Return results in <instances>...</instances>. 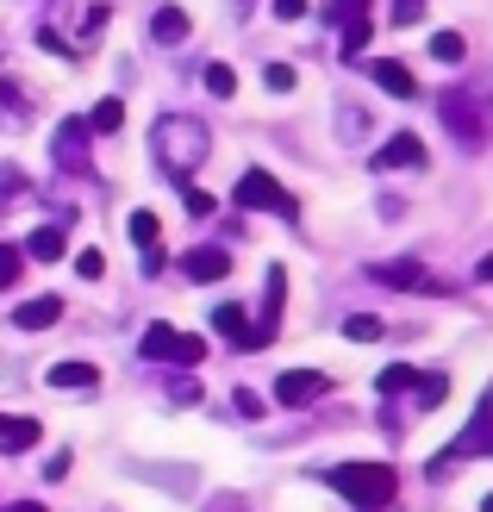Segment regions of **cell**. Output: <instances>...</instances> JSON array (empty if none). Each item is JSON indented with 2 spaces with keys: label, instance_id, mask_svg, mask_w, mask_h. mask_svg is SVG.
<instances>
[{
  "label": "cell",
  "instance_id": "obj_23",
  "mask_svg": "<svg viewBox=\"0 0 493 512\" xmlns=\"http://www.w3.org/2000/svg\"><path fill=\"white\" fill-rule=\"evenodd\" d=\"M412 394H419V406H444L450 381H444V375H419V381H412Z\"/></svg>",
  "mask_w": 493,
  "mask_h": 512
},
{
  "label": "cell",
  "instance_id": "obj_6",
  "mask_svg": "<svg viewBox=\"0 0 493 512\" xmlns=\"http://www.w3.org/2000/svg\"><path fill=\"white\" fill-rule=\"evenodd\" d=\"M50 157L63 175H88V119H63L57 138H50Z\"/></svg>",
  "mask_w": 493,
  "mask_h": 512
},
{
  "label": "cell",
  "instance_id": "obj_25",
  "mask_svg": "<svg viewBox=\"0 0 493 512\" xmlns=\"http://www.w3.org/2000/svg\"><path fill=\"white\" fill-rule=\"evenodd\" d=\"M412 381H419V369H412V363H387L381 369V394H400V388H412Z\"/></svg>",
  "mask_w": 493,
  "mask_h": 512
},
{
  "label": "cell",
  "instance_id": "obj_7",
  "mask_svg": "<svg viewBox=\"0 0 493 512\" xmlns=\"http://www.w3.org/2000/svg\"><path fill=\"white\" fill-rule=\"evenodd\" d=\"M331 394V375H319V369H288V375H275V400L281 406H313V400H325Z\"/></svg>",
  "mask_w": 493,
  "mask_h": 512
},
{
  "label": "cell",
  "instance_id": "obj_39",
  "mask_svg": "<svg viewBox=\"0 0 493 512\" xmlns=\"http://www.w3.org/2000/svg\"><path fill=\"white\" fill-rule=\"evenodd\" d=\"M481 512H493V494H487V500H481Z\"/></svg>",
  "mask_w": 493,
  "mask_h": 512
},
{
  "label": "cell",
  "instance_id": "obj_35",
  "mask_svg": "<svg viewBox=\"0 0 493 512\" xmlns=\"http://www.w3.org/2000/svg\"><path fill=\"white\" fill-rule=\"evenodd\" d=\"M231 406H238V413H244V419H256V413H263V400H256V394H244V388H238V394H231Z\"/></svg>",
  "mask_w": 493,
  "mask_h": 512
},
{
  "label": "cell",
  "instance_id": "obj_1",
  "mask_svg": "<svg viewBox=\"0 0 493 512\" xmlns=\"http://www.w3.org/2000/svg\"><path fill=\"white\" fill-rule=\"evenodd\" d=\"M150 150H157V163L169 169V175H194L200 163H206V150H213V132L188 113H169V119H157L150 125Z\"/></svg>",
  "mask_w": 493,
  "mask_h": 512
},
{
  "label": "cell",
  "instance_id": "obj_2",
  "mask_svg": "<svg viewBox=\"0 0 493 512\" xmlns=\"http://www.w3.org/2000/svg\"><path fill=\"white\" fill-rule=\"evenodd\" d=\"M325 481H331L344 500H356L362 512H375V506L394 500V469H387V463H337Z\"/></svg>",
  "mask_w": 493,
  "mask_h": 512
},
{
  "label": "cell",
  "instance_id": "obj_20",
  "mask_svg": "<svg viewBox=\"0 0 493 512\" xmlns=\"http://www.w3.org/2000/svg\"><path fill=\"white\" fill-rule=\"evenodd\" d=\"M381 331H387V319H375V313H350V319H344V338H350V344H375Z\"/></svg>",
  "mask_w": 493,
  "mask_h": 512
},
{
  "label": "cell",
  "instance_id": "obj_36",
  "mask_svg": "<svg viewBox=\"0 0 493 512\" xmlns=\"http://www.w3.org/2000/svg\"><path fill=\"white\" fill-rule=\"evenodd\" d=\"M306 13V0H275V19H300Z\"/></svg>",
  "mask_w": 493,
  "mask_h": 512
},
{
  "label": "cell",
  "instance_id": "obj_28",
  "mask_svg": "<svg viewBox=\"0 0 493 512\" xmlns=\"http://www.w3.org/2000/svg\"><path fill=\"white\" fill-rule=\"evenodd\" d=\"M175 188H181V207H188V213H213V194H200V188H188V175H175Z\"/></svg>",
  "mask_w": 493,
  "mask_h": 512
},
{
  "label": "cell",
  "instance_id": "obj_10",
  "mask_svg": "<svg viewBox=\"0 0 493 512\" xmlns=\"http://www.w3.org/2000/svg\"><path fill=\"white\" fill-rule=\"evenodd\" d=\"M375 169L387 175V169H425V144H419V132H394L381 150H375Z\"/></svg>",
  "mask_w": 493,
  "mask_h": 512
},
{
  "label": "cell",
  "instance_id": "obj_27",
  "mask_svg": "<svg viewBox=\"0 0 493 512\" xmlns=\"http://www.w3.org/2000/svg\"><path fill=\"white\" fill-rule=\"evenodd\" d=\"M431 57L437 63H462V32H437L431 38Z\"/></svg>",
  "mask_w": 493,
  "mask_h": 512
},
{
  "label": "cell",
  "instance_id": "obj_13",
  "mask_svg": "<svg viewBox=\"0 0 493 512\" xmlns=\"http://www.w3.org/2000/svg\"><path fill=\"white\" fill-rule=\"evenodd\" d=\"M44 381H50V388H63V394H82V388L94 394V388H100V369H94V363H50Z\"/></svg>",
  "mask_w": 493,
  "mask_h": 512
},
{
  "label": "cell",
  "instance_id": "obj_38",
  "mask_svg": "<svg viewBox=\"0 0 493 512\" xmlns=\"http://www.w3.org/2000/svg\"><path fill=\"white\" fill-rule=\"evenodd\" d=\"M7 512H44V506H38V500H13Z\"/></svg>",
  "mask_w": 493,
  "mask_h": 512
},
{
  "label": "cell",
  "instance_id": "obj_37",
  "mask_svg": "<svg viewBox=\"0 0 493 512\" xmlns=\"http://www.w3.org/2000/svg\"><path fill=\"white\" fill-rule=\"evenodd\" d=\"M475 275H481V281H493V250L481 256V269H475Z\"/></svg>",
  "mask_w": 493,
  "mask_h": 512
},
{
  "label": "cell",
  "instance_id": "obj_17",
  "mask_svg": "<svg viewBox=\"0 0 493 512\" xmlns=\"http://www.w3.org/2000/svg\"><path fill=\"white\" fill-rule=\"evenodd\" d=\"M38 444V419H0V450L19 456V450H32Z\"/></svg>",
  "mask_w": 493,
  "mask_h": 512
},
{
  "label": "cell",
  "instance_id": "obj_29",
  "mask_svg": "<svg viewBox=\"0 0 493 512\" xmlns=\"http://www.w3.org/2000/svg\"><path fill=\"white\" fill-rule=\"evenodd\" d=\"M263 82H269L275 94H294V82H300V75H294V63H269V69H263Z\"/></svg>",
  "mask_w": 493,
  "mask_h": 512
},
{
  "label": "cell",
  "instance_id": "obj_11",
  "mask_svg": "<svg viewBox=\"0 0 493 512\" xmlns=\"http://www.w3.org/2000/svg\"><path fill=\"white\" fill-rule=\"evenodd\" d=\"M437 113L450 119V132H456L462 144H475V138H481V107H475L469 94H444V100H437Z\"/></svg>",
  "mask_w": 493,
  "mask_h": 512
},
{
  "label": "cell",
  "instance_id": "obj_16",
  "mask_svg": "<svg viewBox=\"0 0 493 512\" xmlns=\"http://www.w3.org/2000/svg\"><path fill=\"white\" fill-rule=\"evenodd\" d=\"M281 300H288V269H269V288H263V338H275Z\"/></svg>",
  "mask_w": 493,
  "mask_h": 512
},
{
  "label": "cell",
  "instance_id": "obj_34",
  "mask_svg": "<svg viewBox=\"0 0 493 512\" xmlns=\"http://www.w3.org/2000/svg\"><path fill=\"white\" fill-rule=\"evenodd\" d=\"M425 13V0H394V25H419Z\"/></svg>",
  "mask_w": 493,
  "mask_h": 512
},
{
  "label": "cell",
  "instance_id": "obj_31",
  "mask_svg": "<svg viewBox=\"0 0 493 512\" xmlns=\"http://www.w3.org/2000/svg\"><path fill=\"white\" fill-rule=\"evenodd\" d=\"M107 19H113V7H88V13H82V38L94 44L100 32H107Z\"/></svg>",
  "mask_w": 493,
  "mask_h": 512
},
{
  "label": "cell",
  "instance_id": "obj_4",
  "mask_svg": "<svg viewBox=\"0 0 493 512\" xmlns=\"http://www.w3.org/2000/svg\"><path fill=\"white\" fill-rule=\"evenodd\" d=\"M231 200H238L244 213H281V219H294V194L281 188L275 175H263V169L238 175V188H231Z\"/></svg>",
  "mask_w": 493,
  "mask_h": 512
},
{
  "label": "cell",
  "instance_id": "obj_33",
  "mask_svg": "<svg viewBox=\"0 0 493 512\" xmlns=\"http://www.w3.org/2000/svg\"><path fill=\"white\" fill-rule=\"evenodd\" d=\"M331 19L344 25V19H369V0H331Z\"/></svg>",
  "mask_w": 493,
  "mask_h": 512
},
{
  "label": "cell",
  "instance_id": "obj_14",
  "mask_svg": "<svg viewBox=\"0 0 493 512\" xmlns=\"http://www.w3.org/2000/svg\"><path fill=\"white\" fill-rule=\"evenodd\" d=\"M57 319H63V300H57V294H44V300H25L19 313H13V325H25V331H50Z\"/></svg>",
  "mask_w": 493,
  "mask_h": 512
},
{
  "label": "cell",
  "instance_id": "obj_18",
  "mask_svg": "<svg viewBox=\"0 0 493 512\" xmlns=\"http://www.w3.org/2000/svg\"><path fill=\"white\" fill-rule=\"evenodd\" d=\"M150 38H157V44H181V38H188V13H181V7H157Z\"/></svg>",
  "mask_w": 493,
  "mask_h": 512
},
{
  "label": "cell",
  "instance_id": "obj_8",
  "mask_svg": "<svg viewBox=\"0 0 493 512\" xmlns=\"http://www.w3.org/2000/svg\"><path fill=\"white\" fill-rule=\"evenodd\" d=\"M375 281L381 288H400V294H437V281L425 275V263H412V256H387V263H375Z\"/></svg>",
  "mask_w": 493,
  "mask_h": 512
},
{
  "label": "cell",
  "instance_id": "obj_30",
  "mask_svg": "<svg viewBox=\"0 0 493 512\" xmlns=\"http://www.w3.org/2000/svg\"><path fill=\"white\" fill-rule=\"evenodd\" d=\"M75 275H88V281H94V275H107V256H100L94 244H88V250H75Z\"/></svg>",
  "mask_w": 493,
  "mask_h": 512
},
{
  "label": "cell",
  "instance_id": "obj_19",
  "mask_svg": "<svg viewBox=\"0 0 493 512\" xmlns=\"http://www.w3.org/2000/svg\"><path fill=\"white\" fill-rule=\"evenodd\" d=\"M157 232H163V225H157V213H132V219H125V238H132L138 250H157Z\"/></svg>",
  "mask_w": 493,
  "mask_h": 512
},
{
  "label": "cell",
  "instance_id": "obj_32",
  "mask_svg": "<svg viewBox=\"0 0 493 512\" xmlns=\"http://www.w3.org/2000/svg\"><path fill=\"white\" fill-rule=\"evenodd\" d=\"M362 44H369V19H344V50H350V57H356Z\"/></svg>",
  "mask_w": 493,
  "mask_h": 512
},
{
  "label": "cell",
  "instance_id": "obj_9",
  "mask_svg": "<svg viewBox=\"0 0 493 512\" xmlns=\"http://www.w3.org/2000/svg\"><path fill=\"white\" fill-rule=\"evenodd\" d=\"M181 275L200 281V288H213V281H225V275H231V256H225L219 244H200V250L181 256Z\"/></svg>",
  "mask_w": 493,
  "mask_h": 512
},
{
  "label": "cell",
  "instance_id": "obj_22",
  "mask_svg": "<svg viewBox=\"0 0 493 512\" xmlns=\"http://www.w3.org/2000/svg\"><path fill=\"white\" fill-rule=\"evenodd\" d=\"M119 125H125V107H119V100H100V107L88 113V132H119Z\"/></svg>",
  "mask_w": 493,
  "mask_h": 512
},
{
  "label": "cell",
  "instance_id": "obj_3",
  "mask_svg": "<svg viewBox=\"0 0 493 512\" xmlns=\"http://www.w3.org/2000/svg\"><path fill=\"white\" fill-rule=\"evenodd\" d=\"M138 356H144V363H181V369H188V363H200V356H206V344L194 338V331L150 325L144 338H138Z\"/></svg>",
  "mask_w": 493,
  "mask_h": 512
},
{
  "label": "cell",
  "instance_id": "obj_12",
  "mask_svg": "<svg viewBox=\"0 0 493 512\" xmlns=\"http://www.w3.org/2000/svg\"><path fill=\"white\" fill-rule=\"evenodd\" d=\"M213 325H219V331H225V338L238 344V350H263V331H256V325L244 319V306H219Z\"/></svg>",
  "mask_w": 493,
  "mask_h": 512
},
{
  "label": "cell",
  "instance_id": "obj_21",
  "mask_svg": "<svg viewBox=\"0 0 493 512\" xmlns=\"http://www.w3.org/2000/svg\"><path fill=\"white\" fill-rule=\"evenodd\" d=\"M25 256H38V263H50V256H63V232L57 225H44V232L25 238Z\"/></svg>",
  "mask_w": 493,
  "mask_h": 512
},
{
  "label": "cell",
  "instance_id": "obj_26",
  "mask_svg": "<svg viewBox=\"0 0 493 512\" xmlns=\"http://www.w3.org/2000/svg\"><path fill=\"white\" fill-rule=\"evenodd\" d=\"M19 269H25V250L19 244H0V288H13Z\"/></svg>",
  "mask_w": 493,
  "mask_h": 512
},
{
  "label": "cell",
  "instance_id": "obj_15",
  "mask_svg": "<svg viewBox=\"0 0 493 512\" xmlns=\"http://www.w3.org/2000/svg\"><path fill=\"white\" fill-rule=\"evenodd\" d=\"M369 75H375V88H387V94H394V100H412V94H419V82H412V75H406V63H369Z\"/></svg>",
  "mask_w": 493,
  "mask_h": 512
},
{
  "label": "cell",
  "instance_id": "obj_24",
  "mask_svg": "<svg viewBox=\"0 0 493 512\" xmlns=\"http://www.w3.org/2000/svg\"><path fill=\"white\" fill-rule=\"evenodd\" d=\"M206 88H213L219 100L238 94V75H231V63H206Z\"/></svg>",
  "mask_w": 493,
  "mask_h": 512
},
{
  "label": "cell",
  "instance_id": "obj_5",
  "mask_svg": "<svg viewBox=\"0 0 493 512\" xmlns=\"http://www.w3.org/2000/svg\"><path fill=\"white\" fill-rule=\"evenodd\" d=\"M462 456H493V388L481 394V406H475V419H469V431L444 450V456H431V469H444V463H462Z\"/></svg>",
  "mask_w": 493,
  "mask_h": 512
}]
</instances>
